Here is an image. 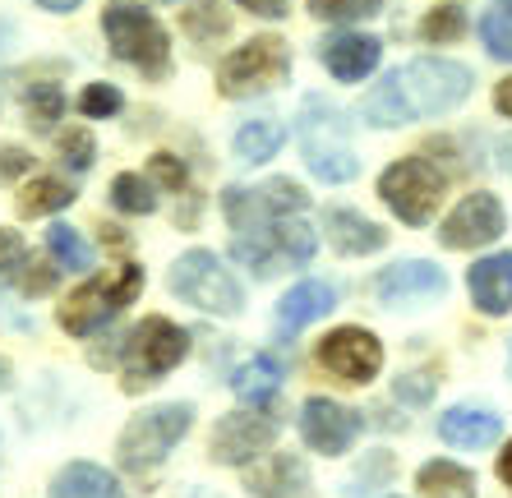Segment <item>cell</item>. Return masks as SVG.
<instances>
[{
  "label": "cell",
  "mask_w": 512,
  "mask_h": 498,
  "mask_svg": "<svg viewBox=\"0 0 512 498\" xmlns=\"http://www.w3.org/2000/svg\"><path fill=\"white\" fill-rule=\"evenodd\" d=\"M282 379H286V360L273 356V351H259V356L245 360V365L231 374V392H236L245 406H254V411H259V406L268 402L277 388H282Z\"/></svg>",
  "instance_id": "44dd1931"
},
{
  "label": "cell",
  "mask_w": 512,
  "mask_h": 498,
  "mask_svg": "<svg viewBox=\"0 0 512 498\" xmlns=\"http://www.w3.org/2000/svg\"><path fill=\"white\" fill-rule=\"evenodd\" d=\"M494 107H499V116L512 120V79H503L499 88H494Z\"/></svg>",
  "instance_id": "b9f144b4"
},
{
  "label": "cell",
  "mask_w": 512,
  "mask_h": 498,
  "mask_svg": "<svg viewBox=\"0 0 512 498\" xmlns=\"http://www.w3.org/2000/svg\"><path fill=\"white\" fill-rule=\"evenodd\" d=\"M24 240H19V231H5L0 226V273H14V268H24Z\"/></svg>",
  "instance_id": "74e56055"
},
{
  "label": "cell",
  "mask_w": 512,
  "mask_h": 498,
  "mask_svg": "<svg viewBox=\"0 0 512 498\" xmlns=\"http://www.w3.org/2000/svg\"><path fill=\"white\" fill-rule=\"evenodd\" d=\"M111 203L116 213H130V217H148L157 208V194H153V180H143L139 171H120L111 180Z\"/></svg>",
  "instance_id": "484cf974"
},
{
  "label": "cell",
  "mask_w": 512,
  "mask_h": 498,
  "mask_svg": "<svg viewBox=\"0 0 512 498\" xmlns=\"http://www.w3.org/2000/svg\"><path fill=\"white\" fill-rule=\"evenodd\" d=\"M47 249H51V259L60 263V268H70V273H84V268H93V249L84 245V236L74 231V226L56 222L47 231Z\"/></svg>",
  "instance_id": "f1b7e54d"
},
{
  "label": "cell",
  "mask_w": 512,
  "mask_h": 498,
  "mask_svg": "<svg viewBox=\"0 0 512 498\" xmlns=\"http://www.w3.org/2000/svg\"><path fill=\"white\" fill-rule=\"evenodd\" d=\"M282 143H286V125L273 116H259V120H245L236 130V157L245 166H263L268 157L282 153Z\"/></svg>",
  "instance_id": "603a6c76"
},
{
  "label": "cell",
  "mask_w": 512,
  "mask_h": 498,
  "mask_svg": "<svg viewBox=\"0 0 512 498\" xmlns=\"http://www.w3.org/2000/svg\"><path fill=\"white\" fill-rule=\"evenodd\" d=\"M259 194H263V203L273 208V217H277V222H282V217H300V213H305V208H310V194L300 190L296 180H286V176L268 180V185H263Z\"/></svg>",
  "instance_id": "1f68e13d"
},
{
  "label": "cell",
  "mask_w": 512,
  "mask_h": 498,
  "mask_svg": "<svg viewBox=\"0 0 512 498\" xmlns=\"http://www.w3.org/2000/svg\"><path fill=\"white\" fill-rule=\"evenodd\" d=\"M443 291H448L443 268H434V263H425V259H402V263H393V268H383V273L374 277V296H379V305H388V309L420 305V300H439Z\"/></svg>",
  "instance_id": "5bb4252c"
},
{
  "label": "cell",
  "mask_w": 512,
  "mask_h": 498,
  "mask_svg": "<svg viewBox=\"0 0 512 498\" xmlns=\"http://www.w3.org/2000/svg\"><path fill=\"white\" fill-rule=\"evenodd\" d=\"M466 291H471L476 309L489 314V319L508 314L512 309V249L508 254H489V259H480L476 268L466 273Z\"/></svg>",
  "instance_id": "e0dca14e"
},
{
  "label": "cell",
  "mask_w": 512,
  "mask_h": 498,
  "mask_svg": "<svg viewBox=\"0 0 512 498\" xmlns=\"http://www.w3.org/2000/svg\"><path fill=\"white\" fill-rule=\"evenodd\" d=\"M227 28H231V19L222 14L217 0H194L190 10H185V33L194 42H217V37H227Z\"/></svg>",
  "instance_id": "4dcf8cb0"
},
{
  "label": "cell",
  "mask_w": 512,
  "mask_h": 498,
  "mask_svg": "<svg viewBox=\"0 0 512 498\" xmlns=\"http://www.w3.org/2000/svg\"><path fill=\"white\" fill-rule=\"evenodd\" d=\"M70 203H74V190L65 185V180L37 176V180H28L24 194H19V213H24V217H47V213L70 208Z\"/></svg>",
  "instance_id": "d4e9b609"
},
{
  "label": "cell",
  "mask_w": 512,
  "mask_h": 498,
  "mask_svg": "<svg viewBox=\"0 0 512 498\" xmlns=\"http://www.w3.org/2000/svg\"><path fill=\"white\" fill-rule=\"evenodd\" d=\"M323 231H328V245L346 259H360V254H379L388 245V231L379 222H370L356 208H328L323 213Z\"/></svg>",
  "instance_id": "2e32d148"
},
{
  "label": "cell",
  "mask_w": 512,
  "mask_h": 498,
  "mask_svg": "<svg viewBox=\"0 0 512 498\" xmlns=\"http://www.w3.org/2000/svg\"><path fill=\"white\" fill-rule=\"evenodd\" d=\"M185 356H190V332L180 328V323L162 319V314L143 319L139 328L125 337V392L153 388V383L167 379Z\"/></svg>",
  "instance_id": "8992f818"
},
{
  "label": "cell",
  "mask_w": 512,
  "mask_h": 498,
  "mask_svg": "<svg viewBox=\"0 0 512 498\" xmlns=\"http://www.w3.org/2000/svg\"><path fill=\"white\" fill-rule=\"evenodd\" d=\"M148 176H153L162 190H185L190 171H185V162H180L176 153H157L153 162H148Z\"/></svg>",
  "instance_id": "8d00e7d4"
},
{
  "label": "cell",
  "mask_w": 512,
  "mask_h": 498,
  "mask_svg": "<svg viewBox=\"0 0 512 498\" xmlns=\"http://www.w3.org/2000/svg\"><path fill=\"white\" fill-rule=\"evenodd\" d=\"M139 291H143V268L120 263V268H107V273L88 277L79 291H70V300L60 305L56 319L70 337H93V332L116 319L125 305H134Z\"/></svg>",
  "instance_id": "3957f363"
},
{
  "label": "cell",
  "mask_w": 512,
  "mask_h": 498,
  "mask_svg": "<svg viewBox=\"0 0 512 498\" xmlns=\"http://www.w3.org/2000/svg\"><path fill=\"white\" fill-rule=\"evenodd\" d=\"M277 249H282L291 263H310L314 259V231L300 217H282L277 222Z\"/></svg>",
  "instance_id": "d6a6232c"
},
{
  "label": "cell",
  "mask_w": 512,
  "mask_h": 498,
  "mask_svg": "<svg viewBox=\"0 0 512 498\" xmlns=\"http://www.w3.org/2000/svg\"><path fill=\"white\" fill-rule=\"evenodd\" d=\"M319 60L328 65V74L342 83H360L365 74L379 70L383 60V42L365 33H337L328 42H319Z\"/></svg>",
  "instance_id": "9a60e30c"
},
{
  "label": "cell",
  "mask_w": 512,
  "mask_h": 498,
  "mask_svg": "<svg viewBox=\"0 0 512 498\" xmlns=\"http://www.w3.org/2000/svg\"><path fill=\"white\" fill-rule=\"evenodd\" d=\"M102 33H107L111 51L125 65H139L148 79H167L171 42H167V28L157 24L148 10L130 5V0H111L107 10H102Z\"/></svg>",
  "instance_id": "277c9868"
},
{
  "label": "cell",
  "mask_w": 512,
  "mask_h": 498,
  "mask_svg": "<svg viewBox=\"0 0 512 498\" xmlns=\"http://www.w3.org/2000/svg\"><path fill=\"white\" fill-rule=\"evenodd\" d=\"M33 166V157L24 148H0V180H19Z\"/></svg>",
  "instance_id": "ab89813d"
},
{
  "label": "cell",
  "mask_w": 512,
  "mask_h": 498,
  "mask_svg": "<svg viewBox=\"0 0 512 498\" xmlns=\"http://www.w3.org/2000/svg\"><path fill=\"white\" fill-rule=\"evenodd\" d=\"M471 88H476V74L466 70L462 60L420 56L402 70L383 74L360 102V116L370 120L374 130H397V125H411V120L457 111L471 97Z\"/></svg>",
  "instance_id": "6da1fadb"
},
{
  "label": "cell",
  "mask_w": 512,
  "mask_h": 498,
  "mask_svg": "<svg viewBox=\"0 0 512 498\" xmlns=\"http://www.w3.org/2000/svg\"><path fill=\"white\" fill-rule=\"evenodd\" d=\"M236 5L263 14V19H282V14H286V0H236Z\"/></svg>",
  "instance_id": "60d3db41"
},
{
  "label": "cell",
  "mask_w": 512,
  "mask_h": 498,
  "mask_svg": "<svg viewBox=\"0 0 512 498\" xmlns=\"http://www.w3.org/2000/svg\"><path fill=\"white\" fill-rule=\"evenodd\" d=\"M51 498H125L120 480L97 462H70L51 480Z\"/></svg>",
  "instance_id": "7402d4cb"
},
{
  "label": "cell",
  "mask_w": 512,
  "mask_h": 498,
  "mask_svg": "<svg viewBox=\"0 0 512 498\" xmlns=\"http://www.w3.org/2000/svg\"><path fill=\"white\" fill-rule=\"evenodd\" d=\"M277 434H282V420H273V415L263 411H231L217 420L213 429V462L222 466H250L259 462L263 452L277 443Z\"/></svg>",
  "instance_id": "30bf717a"
},
{
  "label": "cell",
  "mask_w": 512,
  "mask_h": 498,
  "mask_svg": "<svg viewBox=\"0 0 512 498\" xmlns=\"http://www.w3.org/2000/svg\"><path fill=\"white\" fill-rule=\"evenodd\" d=\"M190 498H213V494H190Z\"/></svg>",
  "instance_id": "f6af8a7d"
},
{
  "label": "cell",
  "mask_w": 512,
  "mask_h": 498,
  "mask_svg": "<svg viewBox=\"0 0 512 498\" xmlns=\"http://www.w3.org/2000/svg\"><path fill=\"white\" fill-rule=\"evenodd\" d=\"M194 429V406L190 402H167V406H148L143 415H134L130 425L120 429V466L130 471H148L176 448L185 434Z\"/></svg>",
  "instance_id": "ba28073f"
},
{
  "label": "cell",
  "mask_w": 512,
  "mask_h": 498,
  "mask_svg": "<svg viewBox=\"0 0 512 498\" xmlns=\"http://www.w3.org/2000/svg\"><path fill=\"white\" fill-rule=\"evenodd\" d=\"M416 485H420L425 498H476V475L466 471V466L448 462V457L420 466Z\"/></svg>",
  "instance_id": "cb8c5ba5"
},
{
  "label": "cell",
  "mask_w": 512,
  "mask_h": 498,
  "mask_svg": "<svg viewBox=\"0 0 512 498\" xmlns=\"http://www.w3.org/2000/svg\"><path fill=\"white\" fill-rule=\"evenodd\" d=\"M305 485H310V471H305V462L291 457V452H277V457L259 462L250 471V480H245V489H250L254 498H300Z\"/></svg>",
  "instance_id": "ffe728a7"
},
{
  "label": "cell",
  "mask_w": 512,
  "mask_h": 498,
  "mask_svg": "<svg viewBox=\"0 0 512 498\" xmlns=\"http://www.w3.org/2000/svg\"><path fill=\"white\" fill-rule=\"evenodd\" d=\"M448 180L429 157H402L379 176V199L388 203V213L402 217L406 226H429L443 203Z\"/></svg>",
  "instance_id": "52a82bcc"
},
{
  "label": "cell",
  "mask_w": 512,
  "mask_h": 498,
  "mask_svg": "<svg viewBox=\"0 0 512 498\" xmlns=\"http://www.w3.org/2000/svg\"><path fill=\"white\" fill-rule=\"evenodd\" d=\"M503 226H508V217H503V203L494 199V194H485V190H480V194H466L453 213L443 217L439 245L443 249H480V245H494V240L503 236Z\"/></svg>",
  "instance_id": "4fadbf2b"
},
{
  "label": "cell",
  "mask_w": 512,
  "mask_h": 498,
  "mask_svg": "<svg viewBox=\"0 0 512 498\" xmlns=\"http://www.w3.org/2000/svg\"><path fill=\"white\" fill-rule=\"evenodd\" d=\"M499 480H503V485L512 489V443H508V448L499 452Z\"/></svg>",
  "instance_id": "7bdbcfd3"
},
{
  "label": "cell",
  "mask_w": 512,
  "mask_h": 498,
  "mask_svg": "<svg viewBox=\"0 0 512 498\" xmlns=\"http://www.w3.org/2000/svg\"><path fill=\"white\" fill-rule=\"evenodd\" d=\"M291 79V51L282 37H250L245 47H236L222 65H217V93L227 97H254L273 93L277 83Z\"/></svg>",
  "instance_id": "9c48e42d"
},
{
  "label": "cell",
  "mask_w": 512,
  "mask_h": 498,
  "mask_svg": "<svg viewBox=\"0 0 512 498\" xmlns=\"http://www.w3.org/2000/svg\"><path fill=\"white\" fill-rule=\"evenodd\" d=\"M120 107H125V97H120L116 83H88L84 93H79V111H84V116H93V120L116 116Z\"/></svg>",
  "instance_id": "e575fe53"
},
{
  "label": "cell",
  "mask_w": 512,
  "mask_h": 498,
  "mask_svg": "<svg viewBox=\"0 0 512 498\" xmlns=\"http://www.w3.org/2000/svg\"><path fill=\"white\" fill-rule=\"evenodd\" d=\"M310 14L328 24H356V19L379 14V0H310Z\"/></svg>",
  "instance_id": "836d02e7"
},
{
  "label": "cell",
  "mask_w": 512,
  "mask_h": 498,
  "mask_svg": "<svg viewBox=\"0 0 512 498\" xmlns=\"http://www.w3.org/2000/svg\"><path fill=\"white\" fill-rule=\"evenodd\" d=\"M466 10H457V5H439V10L425 14V24H420V37L425 42H434V47H448V42H462L466 37Z\"/></svg>",
  "instance_id": "f546056e"
},
{
  "label": "cell",
  "mask_w": 512,
  "mask_h": 498,
  "mask_svg": "<svg viewBox=\"0 0 512 498\" xmlns=\"http://www.w3.org/2000/svg\"><path fill=\"white\" fill-rule=\"evenodd\" d=\"M480 42L494 60H512V0H494L480 19Z\"/></svg>",
  "instance_id": "83f0119b"
},
{
  "label": "cell",
  "mask_w": 512,
  "mask_h": 498,
  "mask_svg": "<svg viewBox=\"0 0 512 498\" xmlns=\"http://www.w3.org/2000/svg\"><path fill=\"white\" fill-rule=\"evenodd\" d=\"M429 392H434L429 374H406V379H397V397H406V402H429Z\"/></svg>",
  "instance_id": "f35d334b"
},
{
  "label": "cell",
  "mask_w": 512,
  "mask_h": 498,
  "mask_svg": "<svg viewBox=\"0 0 512 498\" xmlns=\"http://www.w3.org/2000/svg\"><path fill=\"white\" fill-rule=\"evenodd\" d=\"M24 116H28V130H37V134L56 130V120L65 116V93H60L56 83H33L24 93Z\"/></svg>",
  "instance_id": "4316f807"
},
{
  "label": "cell",
  "mask_w": 512,
  "mask_h": 498,
  "mask_svg": "<svg viewBox=\"0 0 512 498\" xmlns=\"http://www.w3.org/2000/svg\"><path fill=\"white\" fill-rule=\"evenodd\" d=\"M360 429H365V415L333 402V397H310V402L300 406V439H305V448L323 452V457L351 452V443L360 439Z\"/></svg>",
  "instance_id": "7c38bea8"
},
{
  "label": "cell",
  "mask_w": 512,
  "mask_h": 498,
  "mask_svg": "<svg viewBox=\"0 0 512 498\" xmlns=\"http://www.w3.org/2000/svg\"><path fill=\"white\" fill-rule=\"evenodd\" d=\"M337 309V291L328 282H300L291 286L282 300H277V332H300V328H310V323L328 319Z\"/></svg>",
  "instance_id": "ac0fdd59"
},
{
  "label": "cell",
  "mask_w": 512,
  "mask_h": 498,
  "mask_svg": "<svg viewBox=\"0 0 512 498\" xmlns=\"http://www.w3.org/2000/svg\"><path fill=\"white\" fill-rule=\"evenodd\" d=\"M503 420L489 406H453L439 415V439L448 448H489L499 443Z\"/></svg>",
  "instance_id": "d6986e66"
},
{
  "label": "cell",
  "mask_w": 512,
  "mask_h": 498,
  "mask_svg": "<svg viewBox=\"0 0 512 498\" xmlns=\"http://www.w3.org/2000/svg\"><path fill=\"white\" fill-rule=\"evenodd\" d=\"M42 10H51V14H70L74 5H84V0H37Z\"/></svg>",
  "instance_id": "ee69618b"
},
{
  "label": "cell",
  "mask_w": 512,
  "mask_h": 498,
  "mask_svg": "<svg viewBox=\"0 0 512 498\" xmlns=\"http://www.w3.org/2000/svg\"><path fill=\"white\" fill-rule=\"evenodd\" d=\"M319 365L342 383H370L383 369V342L370 328H337L319 342Z\"/></svg>",
  "instance_id": "8fae6325"
},
{
  "label": "cell",
  "mask_w": 512,
  "mask_h": 498,
  "mask_svg": "<svg viewBox=\"0 0 512 498\" xmlns=\"http://www.w3.org/2000/svg\"><path fill=\"white\" fill-rule=\"evenodd\" d=\"M93 157H97V143H93V134L88 130H65L60 134V162L65 166H74V171H88L93 166Z\"/></svg>",
  "instance_id": "d590c367"
},
{
  "label": "cell",
  "mask_w": 512,
  "mask_h": 498,
  "mask_svg": "<svg viewBox=\"0 0 512 498\" xmlns=\"http://www.w3.org/2000/svg\"><path fill=\"white\" fill-rule=\"evenodd\" d=\"M296 143H300L305 166H310L323 185L356 180L360 157H356V143H351V120H346V111L337 102H328L319 93L305 97L296 116Z\"/></svg>",
  "instance_id": "7a4b0ae2"
},
{
  "label": "cell",
  "mask_w": 512,
  "mask_h": 498,
  "mask_svg": "<svg viewBox=\"0 0 512 498\" xmlns=\"http://www.w3.org/2000/svg\"><path fill=\"white\" fill-rule=\"evenodd\" d=\"M171 291L185 305L203 309V314H222V319H236L245 309V291H240V282L231 277V268L217 259L213 249L180 254L176 268H171Z\"/></svg>",
  "instance_id": "5b68a950"
}]
</instances>
